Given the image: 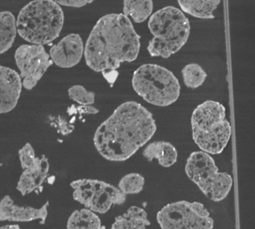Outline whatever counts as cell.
<instances>
[{"label":"cell","mask_w":255,"mask_h":229,"mask_svg":"<svg viewBox=\"0 0 255 229\" xmlns=\"http://www.w3.org/2000/svg\"><path fill=\"white\" fill-rule=\"evenodd\" d=\"M156 131L153 114L135 101L122 103L97 129L94 144L110 161L130 158Z\"/></svg>","instance_id":"6da1fadb"},{"label":"cell","mask_w":255,"mask_h":229,"mask_svg":"<svg viewBox=\"0 0 255 229\" xmlns=\"http://www.w3.org/2000/svg\"><path fill=\"white\" fill-rule=\"evenodd\" d=\"M130 19L123 13H108L92 28L84 49L86 64L94 71H114L123 62L138 58L140 46Z\"/></svg>","instance_id":"7a4b0ae2"},{"label":"cell","mask_w":255,"mask_h":229,"mask_svg":"<svg viewBox=\"0 0 255 229\" xmlns=\"http://www.w3.org/2000/svg\"><path fill=\"white\" fill-rule=\"evenodd\" d=\"M64 12L53 0H35L25 5L16 19L19 35L32 44H47L63 28Z\"/></svg>","instance_id":"3957f363"},{"label":"cell","mask_w":255,"mask_h":229,"mask_svg":"<svg viewBox=\"0 0 255 229\" xmlns=\"http://www.w3.org/2000/svg\"><path fill=\"white\" fill-rule=\"evenodd\" d=\"M148 28L153 37L147 49L152 57L169 58L186 44L190 34L189 19L174 6L162 7L151 14Z\"/></svg>","instance_id":"277c9868"},{"label":"cell","mask_w":255,"mask_h":229,"mask_svg":"<svg viewBox=\"0 0 255 229\" xmlns=\"http://www.w3.org/2000/svg\"><path fill=\"white\" fill-rule=\"evenodd\" d=\"M225 110V106L219 102L207 100L192 112V138L201 151L221 154L228 145L231 126L227 120Z\"/></svg>","instance_id":"5b68a950"},{"label":"cell","mask_w":255,"mask_h":229,"mask_svg":"<svg viewBox=\"0 0 255 229\" xmlns=\"http://www.w3.org/2000/svg\"><path fill=\"white\" fill-rule=\"evenodd\" d=\"M132 85L140 97L154 106H170L180 97L178 79L171 70L158 64L140 66L134 72Z\"/></svg>","instance_id":"8992f818"},{"label":"cell","mask_w":255,"mask_h":229,"mask_svg":"<svg viewBox=\"0 0 255 229\" xmlns=\"http://www.w3.org/2000/svg\"><path fill=\"white\" fill-rule=\"evenodd\" d=\"M186 175L210 200L221 202L229 194L233 178L219 172L213 157L204 151L192 153L186 161Z\"/></svg>","instance_id":"52a82bcc"},{"label":"cell","mask_w":255,"mask_h":229,"mask_svg":"<svg viewBox=\"0 0 255 229\" xmlns=\"http://www.w3.org/2000/svg\"><path fill=\"white\" fill-rule=\"evenodd\" d=\"M162 229H213L214 221L203 204L186 201L173 202L156 216Z\"/></svg>","instance_id":"ba28073f"},{"label":"cell","mask_w":255,"mask_h":229,"mask_svg":"<svg viewBox=\"0 0 255 229\" xmlns=\"http://www.w3.org/2000/svg\"><path fill=\"white\" fill-rule=\"evenodd\" d=\"M74 200L94 213L105 214L113 205L125 203L126 196L105 181L80 179L71 183Z\"/></svg>","instance_id":"9c48e42d"},{"label":"cell","mask_w":255,"mask_h":229,"mask_svg":"<svg viewBox=\"0 0 255 229\" xmlns=\"http://www.w3.org/2000/svg\"><path fill=\"white\" fill-rule=\"evenodd\" d=\"M14 58L20 70L22 85L27 90L36 86L53 64L50 55L42 45H21L16 50Z\"/></svg>","instance_id":"30bf717a"},{"label":"cell","mask_w":255,"mask_h":229,"mask_svg":"<svg viewBox=\"0 0 255 229\" xmlns=\"http://www.w3.org/2000/svg\"><path fill=\"white\" fill-rule=\"evenodd\" d=\"M19 159L23 172L17 183V190L26 196L42 185L50 170L48 159L44 155L37 157L30 143L19 150Z\"/></svg>","instance_id":"8fae6325"},{"label":"cell","mask_w":255,"mask_h":229,"mask_svg":"<svg viewBox=\"0 0 255 229\" xmlns=\"http://www.w3.org/2000/svg\"><path fill=\"white\" fill-rule=\"evenodd\" d=\"M85 46L81 36L75 33L64 37L50 50L53 63L62 68H71L78 64L84 55Z\"/></svg>","instance_id":"7c38bea8"},{"label":"cell","mask_w":255,"mask_h":229,"mask_svg":"<svg viewBox=\"0 0 255 229\" xmlns=\"http://www.w3.org/2000/svg\"><path fill=\"white\" fill-rule=\"evenodd\" d=\"M50 202H47L40 208L19 206L9 196H5L0 202V221L31 222L39 220L45 223L48 215Z\"/></svg>","instance_id":"4fadbf2b"},{"label":"cell","mask_w":255,"mask_h":229,"mask_svg":"<svg viewBox=\"0 0 255 229\" xmlns=\"http://www.w3.org/2000/svg\"><path fill=\"white\" fill-rule=\"evenodd\" d=\"M22 81L17 71L0 65V114L11 112L18 103Z\"/></svg>","instance_id":"5bb4252c"},{"label":"cell","mask_w":255,"mask_h":229,"mask_svg":"<svg viewBox=\"0 0 255 229\" xmlns=\"http://www.w3.org/2000/svg\"><path fill=\"white\" fill-rule=\"evenodd\" d=\"M143 156L148 161H152L155 159L160 166L168 168L177 162L178 153L175 147L170 142L155 141L144 148Z\"/></svg>","instance_id":"9a60e30c"},{"label":"cell","mask_w":255,"mask_h":229,"mask_svg":"<svg viewBox=\"0 0 255 229\" xmlns=\"http://www.w3.org/2000/svg\"><path fill=\"white\" fill-rule=\"evenodd\" d=\"M150 225L147 212L142 208L132 206L116 217L111 229H145Z\"/></svg>","instance_id":"2e32d148"},{"label":"cell","mask_w":255,"mask_h":229,"mask_svg":"<svg viewBox=\"0 0 255 229\" xmlns=\"http://www.w3.org/2000/svg\"><path fill=\"white\" fill-rule=\"evenodd\" d=\"M220 0H178L185 13L200 19H213V11L220 4Z\"/></svg>","instance_id":"e0dca14e"},{"label":"cell","mask_w":255,"mask_h":229,"mask_svg":"<svg viewBox=\"0 0 255 229\" xmlns=\"http://www.w3.org/2000/svg\"><path fill=\"white\" fill-rule=\"evenodd\" d=\"M17 33L14 15L10 11L0 12V54L4 53L12 46Z\"/></svg>","instance_id":"ac0fdd59"},{"label":"cell","mask_w":255,"mask_h":229,"mask_svg":"<svg viewBox=\"0 0 255 229\" xmlns=\"http://www.w3.org/2000/svg\"><path fill=\"white\" fill-rule=\"evenodd\" d=\"M67 229H106L98 215L88 209L74 211L68 220Z\"/></svg>","instance_id":"d6986e66"},{"label":"cell","mask_w":255,"mask_h":229,"mask_svg":"<svg viewBox=\"0 0 255 229\" xmlns=\"http://www.w3.org/2000/svg\"><path fill=\"white\" fill-rule=\"evenodd\" d=\"M153 2L151 0H125L123 14L130 16L137 23L144 22L151 16Z\"/></svg>","instance_id":"ffe728a7"},{"label":"cell","mask_w":255,"mask_h":229,"mask_svg":"<svg viewBox=\"0 0 255 229\" xmlns=\"http://www.w3.org/2000/svg\"><path fill=\"white\" fill-rule=\"evenodd\" d=\"M182 75L186 86L193 89L201 86L207 77L205 70L197 63L186 64L182 70Z\"/></svg>","instance_id":"44dd1931"},{"label":"cell","mask_w":255,"mask_h":229,"mask_svg":"<svg viewBox=\"0 0 255 229\" xmlns=\"http://www.w3.org/2000/svg\"><path fill=\"white\" fill-rule=\"evenodd\" d=\"M144 178L137 173L128 174L121 179L119 189L125 196L128 194H137L143 190Z\"/></svg>","instance_id":"7402d4cb"},{"label":"cell","mask_w":255,"mask_h":229,"mask_svg":"<svg viewBox=\"0 0 255 229\" xmlns=\"http://www.w3.org/2000/svg\"><path fill=\"white\" fill-rule=\"evenodd\" d=\"M68 96L71 100L82 106H92L95 101V93L88 91L83 85H73L68 89Z\"/></svg>","instance_id":"603a6c76"},{"label":"cell","mask_w":255,"mask_h":229,"mask_svg":"<svg viewBox=\"0 0 255 229\" xmlns=\"http://www.w3.org/2000/svg\"><path fill=\"white\" fill-rule=\"evenodd\" d=\"M55 121L57 124L58 131L63 136H66L74 131V126L68 122L65 118L59 116L56 118Z\"/></svg>","instance_id":"cb8c5ba5"},{"label":"cell","mask_w":255,"mask_h":229,"mask_svg":"<svg viewBox=\"0 0 255 229\" xmlns=\"http://www.w3.org/2000/svg\"><path fill=\"white\" fill-rule=\"evenodd\" d=\"M56 2L60 6L82 7L83 6L86 5L88 3L93 2V1H88V0H56Z\"/></svg>","instance_id":"d4e9b609"},{"label":"cell","mask_w":255,"mask_h":229,"mask_svg":"<svg viewBox=\"0 0 255 229\" xmlns=\"http://www.w3.org/2000/svg\"><path fill=\"white\" fill-rule=\"evenodd\" d=\"M0 229H20V226H15V225H11V226H4L0 227Z\"/></svg>","instance_id":"484cf974"}]
</instances>
